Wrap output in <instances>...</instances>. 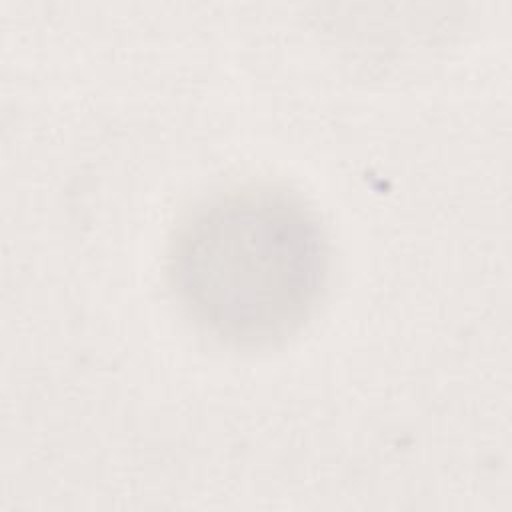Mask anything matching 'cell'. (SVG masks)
I'll list each match as a JSON object with an SVG mask.
<instances>
[{
    "mask_svg": "<svg viewBox=\"0 0 512 512\" xmlns=\"http://www.w3.org/2000/svg\"><path fill=\"white\" fill-rule=\"evenodd\" d=\"M162 268L176 306L202 334L232 348H266L294 336L318 308L330 242L298 190L244 180L180 212Z\"/></svg>",
    "mask_w": 512,
    "mask_h": 512,
    "instance_id": "1",
    "label": "cell"
}]
</instances>
